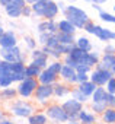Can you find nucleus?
<instances>
[{
  "label": "nucleus",
  "instance_id": "nucleus-1",
  "mask_svg": "<svg viewBox=\"0 0 115 124\" xmlns=\"http://www.w3.org/2000/svg\"><path fill=\"white\" fill-rule=\"evenodd\" d=\"M66 15H67V21L72 22L76 28H83L85 23L87 22L86 12H83L82 9L76 8V6H69L66 9Z\"/></svg>",
  "mask_w": 115,
  "mask_h": 124
},
{
  "label": "nucleus",
  "instance_id": "nucleus-2",
  "mask_svg": "<svg viewBox=\"0 0 115 124\" xmlns=\"http://www.w3.org/2000/svg\"><path fill=\"white\" fill-rule=\"evenodd\" d=\"M2 55L5 57L6 61L15 63V61H22V55H21V50L18 47H10V48H3L2 50Z\"/></svg>",
  "mask_w": 115,
  "mask_h": 124
},
{
  "label": "nucleus",
  "instance_id": "nucleus-3",
  "mask_svg": "<svg viewBox=\"0 0 115 124\" xmlns=\"http://www.w3.org/2000/svg\"><path fill=\"white\" fill-rule=\"evenodd\" d=\"M47 112H48V117H51V118H54V120H58V121H66V120H69V115H67V112L63 109V107H57V105L50 107Z\"/></svg>",
  "mask_w": 115,
  "mask_h": 124
},
{
  "label": "nucleus",
  "instance_id": "nucleus-4",
  "mask_svg": "<svg viewBox=\"0 0 115 124\" xmlns=\"http://www.w3.org/2000/svg\"><path fill=\"white\" fill-rule=\"evenodd\" d=\"M111 76H112V73L109 72V70H96L93 75H92V82L95 83V85H103V83H106L109 79H111Z\"/></svg>",
  "mask_w": 115,
  "mask_h": 124
},
{
  "label": "nucleus",
  "instance_id": "nucleus-5",
  "mask_svg": "<svg viewBox=\"0 0 115 124\" xmlns=\"http://www.w3.org/2000/svg\"><path fill=\"white\" fill-rule=\"evenodd\" d=\"M35 88H36V82H35L34 79L28 78V79H25V80L19 85V93H21L22 96H29Z\"/></svg>",
  "mask_w": 115,
  "mask_h": 124
},
{
  "label": "nucleus",
  "instance_id": "nucleus-6",
  "mask_svg": "<svg viewBox=\"0 0 115 124\" xmlns=\"http://www.w3.org/2000/svg\"><path fill=\"white\" fill-rule=\"evenodd\" d=\"M63 109L67 112V115H77L82 109V104L77 99H70L63 105Z\"/></svg>",
  "mask_w": 115,
  "mask_h": 124
},
{
  "label": "nucleus",
  "instance_id": "nucleus-7",
  "mask_svg": "<svg viewBox=\"0 0 115 124\" xmlns=\"http://www.w3.org/2000/svg\"><path fill=\"white\" fill-rule=\"evenodd\" d=\"M69 55L76 61L77 66H79V64H85V58H86V55H87V51L80 50L79 47H74V48L72 50V53H69Z\"/></svg>",
  "mask_w": 115,
  "mask_h": 124
},
{
  "label": "nucleus",
  "instance_id": "nucleus-8",
  "mask_svg": "<svg viewBox=\"0 0 115 124\" xmlns=\"http://www.w3.org/2000/svg\"><path fill=\"white\" fill-rule=\"evenodd\" d=\"M0 45L3 48H10V47H15L16 45V37L13 32H6L2 35L0 38Z\"/></svg>",
  "mask_w": 115,
  "mask_h": 124
},
{
  "label": "nucleus",
  "instance_id": "nucleus-9",
  "mask_svg": "<svg viewBox=\"0 0 115 124\" xmlns=\"http://www.w3.org/2000/svg\"><path fill=\"white\" fill-rule=\"evenodd\" d=\"M93 34L96 37H99L102 41H108V39H115V32H111L108 29H103L101 26H95L93 29Z\"/></svg>",
  "mask_w": 115,
  "mask_h": 124
},
{
  "label": "nucleus",
  "instance_id": "nucleus-10",
  "mask_svg": "<svg viewBox=\"0 0 115 124\" xmlns=\"http://www.w3.org/2000/svg\"><path fill=\"white\" fill-rule=\"evenodd\" d=\"M57 12H58V5H55L54 2H51V0H48V2L45 3V12H44V16L48 18V19H52Z\"/></svg>",
  "mask_w": 115,
  "mask_h": 124
},
{
  "label": "nucleus",
  "instance_id": "nucleus-11",
  "mask_svg": "<svg viewBox=\"0 0 115 124\" xmlns=\"http://www.w3.org/2000/svg\"><path fill=\"white\" fill-rule=\"evenodd\" d=\"M115 66V55L114 54H105L103 61L99 64V70H109Z\"/></svg>",
  "mask_w": 115,
  "mask_h": 124
},
{
  "label": "nucleus",
  "instance_id": "nucleus-12",
  "mask_svg": "<svg viewBox=\"0 0 115 124\" xmlns=\"http://www.w3.org/2000/svg\"><path fill=\"white\" fill-rule=\"evenodd\" d=\"M52 93V88L50 85H42V86H38L36 88V98L39 101H44L45 98H48L50 95Z\"/></svg>",
  "mask_w": 115,
  "mask_h": 124
},
{
  "label": "nucleus",
  "instance_id": "nucleus-13",
  "mask_svg": "<svg viewBox=\"0 0 115 124\" xmlns=\"http://www.w3.org/2000/svg\"><path fill=\"white\" fill-rule=\"evenodd\" d=\"M6 8V12H7V15L10 16V18H18L21 13H22V6H19V5H16V3H13V2H10L7 6H5Z\"/></svg>",
  "mask_w": 115,
  "mask_h": 124
},
{
  "label": "nucleus",
  "instance_id": "nucleus-14",
  "mask_svg": "<svg viewBox=\"0 0 115 124\" xmlns=\"http://www.w3.org/2000/svg\"><path fill=\"white\" fill-rule=\"evenodd\" d=\"M31 111H32V108L29 105H25V104H19L13 108V114H16L19 117H28L31 114Z\"/></svg>",
  "mask_w": 115,
  "mask_h": 124
},
{
  "label": "nucleus",
  "instance_id": "nucleus-15",
  "mask_svg": "<svg viewBox=\"0 0 115 124\" xmlns=\"http://www.w3.org/2000/svg\"><path fill=\"white\" fill-rule=\"evenodd\" d=\"M39 80L44 83V85H50L55 80V73L50 72V70H45L42 73H39Z\"/></svg>",
  "mask_w": 115,
  "mask_h": 124
},
{
  "label": "nucleus",
  "instance_id": "nucleus-16",
  "mask_svg": "<svg viewBox=\"0 0 115 124\" xmlns=\"http://www.w3.org/2000/svg\"><path fill=\"white\" fill-rule=\"evenodd\" d=\"M57 28L60 29V32H64V34H73L74 32V25L69 21H61L57 25Z\"/></svg>",
  "mask_w": 115,
  "mask_h": 124
},
{
  "label": "nucleus",
  "instance_id": "nucleus-17",
  "mask_svg": "<svg viewBox=\"0 0 115 124\" xmlns=\"http://www.w3.org/2000/svg\"><path fill=\"white\" fill-rule=\"evenodd\" d=\"M60 73L63 75V78H66V79H69V80H72V82H76V73H74V69H73V67H70V66H63Z\"/></svg>",
  "mask_w": 115,
  "mask_h": 124
},
{
  "label": "nucleus",
  "instance_id": "nucleus-18",
  "mask_svg": "<svg viewBox=\"0 0 115 124\" xmlns=\"http://www.w3.org/2000/svg\"><path fill=\"white\" fill-rule=\"evenodd\" d=\"M79 91L83 92V93L87 96V95H90V93L95 92V83H93V82H87V80H86V82H82L80 86H79Z\"/></svg>",
  "mask_w": 115,
  "mask_h": 124
},
{
  "label": "nucleus",
  "instance_id": "nucleus-19",
  "mask_svg": "<svg viewBox=\"0 0 115 124\" xmlns=\"http://www.w3.org/2000/svg\"><path fill=\"white\" fill-rule=\"evenodd\" d=\"M39 73H41V67L39 66H36V64H31L29 67H26L25 69V76H28V78H32V76H39Z\"/></svg>",
  "mask_w": 115,
  "mask_h": 124
},
{
  "label": "nucleus",
  "instance_id": "nucleus-20",
  "mask_svg": "<svg viewBox=\"0 0 115 124\" xmlns=\"http://www.w3.org/2000/svg\"><path fill=\"white\" fill-rule=\"evenodd\" d=\"M57 39H58L60 44H73V34H64V32H60L57 35Z\"/></svg>",
  "mask_w": 115,
  "mask_h": 124
},
{
  "label": "nucleus",
  "instance_id": "nucleus-21",
  "mask_svg": "<svg viewBox=\"0 0 115 124\" xmlns=\"http://www.w3.org/2000/svg\"><path fill=\"white\" fill-rule=\"evenodd\" d=\"M105 95H106V92H105L103 88H98V89H95V92H93V102H103Z\"/></svg>",
  "mask_w": 115,
  "mask_h": 124
},
{
  "label": "nucleus",
  "instance_id": "nucleus-22",
  "mask_svg": "<svg viewBox=\"0 0 115 124\" xmlns=\"http://www.w3.org/2000/svg\"><path fill=\"white\" fill-rule=\"evenodd\" d=\"M45 3L47 2H35L34 6H32V10L39 15V16H44V12H45Z\"/></svg>",
  "mask_w": 115,
  "mask_h": 124
},
{
  "label": "nucleus",
  "instance_id": "nucleus-23",
  "mask_svg": "<svg viewBox=\"0 0 115 124\" xmlns=\"http://www.w3.org/2000/svg\"><path fill=\"white\" fill-rule=\"evenodd\" d=\"M77 47L80 48V50H85V51H89L90 50V42H89V39L87 38H79L77 39Z\"/></svg>",
  "mask_w": 115,
  "mask_h": 124
},
{
  "label": "nucleus",
  "instance_id": "nucleus-24",
  "mask_svg": "<svg viewBox=\"0 0 115 124\" xmlns=\"http://www.w3.org/2000/svg\"><path fill=\"white\" fill-rule=\"evenodd\" d=\"M103 120L106 123H115V109H105V114H103Z\"/></svg>",
  "mask_w": 115,
  "mask_h": 124
},
{
  "label": "nucleus",
  "instance_id": "nucleus-25",
  "mask_svg": "<svg viewBox=\"0 0 115 124\" xmlns=\"http://www.w3.org/2000/svg\"><path fill=\"white\" fill-rule=\"evenodd\" d=\"M12 82L13 80H12V78L9 75H2V76H0V86H2V88H7Z\"/></svg>",
  "mask_w": 115,
  "mask_h": 124
},
{
  "label": "nucleus",
  "instance_id": "nucleus-26",
  "mask_svg": "<svg viewBox=\"0 0 115 124\" xmlns=\"http://www.w3.org/2000/svg\"><path fill=\"white\" fill-rule=\"evenodd\" d=\"M79 117H80V120H82L83 123H93V121H95V117H93V115L86 114V112L82 111V109H80V112H79Z\"/></svg>",
  "mask_w": 115,
  "mask_h": 124
},
{
  "label": "nucleus",
  "instance_id": "nucleus-27",
  "mask_svg": "<svg viewBox=\"0 0 115 124\" xmlns=\"http://www.w3.org/2000/svg\"><path fill=\"white\" fill-rule=\"evenodd\" d=\"M45 121H47L45 115H35L29 118V124H45Z\"/></svg>",
  "mask_w": 115,
  "mask_h": 124
},
{
  "label": "nucleus",
  "instance_id": "nucleus-28",
  "mask_svg": "<svg viewBox=\"0 0 115 124\" xmlns=\"http://www.w3.org/2000/svg\"><path fill=\"white\" fill-rule=\"evenodd\" d=\"M101 19L105 21V22H112V23H115V16H114V15H109V13H105V12H101Z\"/></svg>",
  "mask_w": 115,
  "mask_h": 124
},
{
  "label": "nucleus",
  "instance_id": "nucleus-29",
  "mask_svg": "<svg viewBox=\"0 0 115 124\" xmlns=\"http://www.w3.org/2000/svg\"><path fill=\"white\" fill-rule=\"evenodd\" d=\"M61 67H63V66H61L60 63H52V64H51V66L48 67V70L57 75V73H60V72H61Z\"/></svg>",
  "mask_w": 115,
  "mask_h": 124
},
{
  "label": "nucleus",
  "instance_id": "nucleus-30",
  "mask_svg": "<svg viewBox=\"0 0 115 124\" xmlns=\"http://www.w3.org/2000/svg\"><path fill=\"white\" fill-rule=\"evenodd\" d=\"M73 96H74V99H77L79 102H85V101H86V95H85L83 92H80V91H74V92H73Z\"/></svg>",
  "mask_w": 115,
  "mask_h": 124
},
{
  "label": "nucleus",
  "instance_id": "nucleus-31",
  "mask_svg": "<svg viewBox=\"0 0 115 124\" xmlns=\"http://www.w3.org/2000/svg\"><path fill=\"white\" fill-rule=\"evenodd\" d=\"M32 55H34V60H47V53H42V51H34Z\"/></svg>",
  "mask_w": 115,
  "mask_h": 124
},
{
  "label": "nucleus",
  "instance_id": "nucleus-32",
  "mask_svg": "<svg viewBox=\"0 0 115 124\" xmlns=\"http://www.w3.org/2000/svg\"><path fill=\"white\" fill-rule=\"evenodd\" d=\"M106 88H108V92L114 95V93H115V79L111 78V79L108 80V86H106Z\"/></svg>",
  "mask_w": 115,
  "mask_h": 124
},
{
  "label": "nucleus",
  "instance_id": "nucleus-33",
  "mask_svg": "<svg viewBox=\"0 0 115 124\" xmlns=\"http://www.w3.org/2000/svg\"><path fill=\"white\" fill-rule=\"evenodd\" d=\"M52 92H55L57 95H60V96H61V95L67 93V89H66L64 86H61V85H57V86H55V89H54Z\"/></svg>",
  "mask_w": 115,
  "mask_h": 124
},
{
  "label": "nucleus",
  "instance_id": "nucleus-34",
  "mask_svg": "<svg viewBox=\"0 0 115 124\" xmlns=\"http://www.w3.org/2000/svg\"><path fill=\"white\" fill-rule=\"evenodd\" d=\"M15 93H16V92H15L13 89H6V91L2 92V98H13Z\"/></svg>",
  "mask_w": 115,
  "mask_h": 124
},
{
  "label": "nucleus",
  "instance_id": "nucleus-35",
  "mask_svg": "<svg viewBox=\"0 0 115 124\" xmlns=\"http://www.w3.org/2000/svg\"><path fill=\"white\" fill-rule=\"evenodd\" d=\"M95 111H105V102H93Z\"/></svg>",
  "mask_w": 115,
  "mask_h": 124
},
{
  "label": "nucleus",
  "instance_id": "nucleus-36",
  "mask_svg": "<svg viewBox=\"0 0 115 124\" xmlns=\"http://www.w3.org/2000/svg\"><path fill=\"white\" fill-rule=\"evenodd\" d=\"M66 64H67V66H70V67H73V69H76V67H77V63H76V61H74L70 55H67V58H66Z\"/></svg>",
  "mask_w": 115,
  "mask_h": 124
},
{
  "label": "nucleus",
  "instance_id": "nucleus-37",
  "mask_svg": "<svg viewBox=\"0 0 115 124\" xmlns=\"http://www.w3.org/2000/svg\"><path fill=\"white\" fill-rule=\"evenodd\" d=\"M38 29H39V32H48V21H47V22H42V23H39Z\"/></svg>",
  "mask_w": 115,
  "mask_h": 124
},
{
  "label": "nucleus",
  "instance_id": "nucleus-38",
  "mask_svg": "<svg viewBox=\"0 0 115 124\" xmlns=\"http://www.w3.org/2000/svg\"><path fill=\"white\" fill-rule=\"evenodd\" d=\"M48 38H50V34H48V32H47V34H45V32H41V37H39V42H41V44H45V42L48 41Z\"/></svg>",
  "mask_w": 115,
  "mask_h": 124
},
{
  "label": "nucleus",
  "instance_id": "nucleus-39",
  "mask_svg": "<svg viewBox=\"0 0 115 124\" xmlns=\"http://www.w3.org/2000/svg\"><path fill=\"white\" fill-rule=\"evenodd\" d=\"M76 80H79L80 83H82V82H86V80H87L86 73H79V75H76Z\"/></svg>",
  "mask_w": 115,
  "mask_h": 124
},
{
  "label": "nucleus",
  "instance_id": "nucleus-40",
  "mask_svg": "<svg viewBox=\"0 0 115 124\" xmlns=\"http://www.w3.org/2000/svg\"><path fill=\"white\" fill-rule=\"evenodd\" d=\"M76 69H77V72H79V73H86V72L89 70V66H86V64H85V66H83V64H79Z\"/></svg>",
  "mask_w": 115,
  "mask_h": 124
},
{
  "label": "nucleus",
  "instance_id": "nucleus-41",
  "mask_svg": "<svg viewBox=\"0 0 115 124\" xmlns=\"http://www.w3.org/2000/svg\"><path fill=\"white\" fill-rule=\"evenodd\" d=\"M45 63H47V60H34V64H36L39 67H44Z\"/></svg>",
  "mask_w": 115,
  "mask_h": 124
},
{
  "label": "nucleus",
  "instance_id": "nucleus-42",
  "mask_svg": "<svg viewBox=\"0 0 115 124\" xmlns=\"http://www.w3.org/2000/svg\"><path fill=\"white\" fill-rule=\"evenodd\" d=\"M25 41H26V44H28V45H29L31 48H34V47H35V42H34V39H32V38L26 37V38H25Z\"/></svg>",
  "mask_w": 115,
  "mask_h": 124
},
{
  "label": "nucleus",
  "instance_id": "nucleus-43",
  "mask_svg": "<svg viewBox=\"0 0 115 124\" xmlns=\"http://www.w3.org/2000/svg\"><path fill=\"white\" fill-rule=\"evenodd\" d=\"M114 51H115V47H112V45H108V47H106V53H108V54H111V53H114Z\"/></svg>",
  "mask_w": 115,
  "mask_h": 124
},
{
  "label": "nucleus",
  "instance_id": "nucleus-44",
  "mask_svg": "<svg viewBox=\"0 0 115 124\" xmlns=\"http://www.w3.org/2000/svg\"><path fill=\"white\" fill-rule=\"evenodd\" d=\"M13 3H16V5H19V6H23L25 5V0H12Z\"/></svg>",
  "mask_w": 115,
  "mask_h": 124
},
{
  "label": "nucleus",
  "instance_id": "nucleus-45",
  "mask_svg": "<svg viewBox=\"0 0 115 124\" xmlns=\"http://www.w3.org/2000/svg\"><path fill=\"white\" fill-rule=\"evenodd\" d=\"M22 13L26 15V16H29V15H31V10H29L28 8H25V9H22Z\"/></svg>",
  "mask_w": 115,
  "mask_h": 124
},
{
  "label": "nucleus",
  "instance_id": "nucleus-46",
  "mask_svg": "<svg viewBox=\"0 0 115 124\" xmlns=\"http://www.w3.org/2000/svg\"><path fill=\"white\" fill-rule=\"evenodd\" d=\"M10 2H12V0H0V5H3V6H7Z\"/></svg>",
  "mask_w": 115,
  "mask_h": 124
},
{
  "label": "nucleus",
  "instance_id": "nucleus-47",
  "mask_svg": "<svg viewBox=\"0 0 115 124\" xmlns=\"http://www.w3.org/2000/svg\"><path fill=\"white\" fill-rule=\"evenodd\" d=\"M87 2H93V3H103L106 0H87Z\"/></svg>",
  "mask_w": 115,
  "mask_h": 124
},
{
  "label": "nucleus",
  "instance_id": "nucleus-48",
  "mask_svg": "<svg viewBox=\"0 0 115 124\" xmlns=\"http://www.w3.org/2000/svg\"><path fill=\"white\" fill-rule=\"evenodd\" d=\"M3 34H5V32H3V28L0 26V38H2V35H3Z\"/></svg>",
  "mask_w": 115,
  "mask_h": 124
},
{
  "label": "nucleus",
  "instance_id": "nucleus-49",
  "mask_svg": "<svg viewBox=\"0 0 115 124\" xmlns=\"http://www.w3.org/2000/svg\"><path fill=\"white\" fill-rule=\"evenodd\" d=\"M25 2H28V3H35L36 0H25Z\"/></svg>",
  "mask_w": 115,
  "mask_h": 124
},
{
  "label": "nucleus",
  "instance_id": "nucleus-50",
  "mask_svg": "<svg viewBox=\"0 0 115 124\" xmlns=\"http://www.w3.org/2000/svg\"><path fill=\"white\" fill-rule=\"evenodd\" d=\"M0 124H13V123H9V121H3V123H0Z\"/></svg>",
  "mask_w": 115,
  "mask_h": 124
},
{
  "label": "nucleus",
  "instance_id": "nucleus-51",
  "mask_svg": "<svg viewBox=\"0 0 115 124\" xmlns=\"http://www.w3.org/2000/svg\"><path fill=\"white\" fill-rule=\"evenodd\" d=\"M36 2H48V0H36Z\"/></svg>",
  "mask_w": 115,
  "mask_h": 124
},
{
  "label": "nucleus",
  "instance_id": "nucleus-52",
  "mask_svg": "<svg viewBox=\"0 0 115 124\" xmlns=\"http://www.w3.org/2000/svg\"><path fill=\"white\" fill-rule=\"evenodd\" d=\"M112 73H115V66H114V67H112Z\"/></svg>",
  "mask_w": 115,
  "mask_h": 124
},
{
  "label": "nucleus",
  "instance_id": "nucleus-53",
  "mask_svg": "<svg viewBox=\"0 0 115 124\" xmlns=\"http://www.w3.org/2000/svg\"><path fill=\"white\" fill-rule=\"evenodd\" d=\"M70 124H77V123H70Z\"/></svg>",
  "mask_w": 115,
  "mask_h": 124
},
{
  "label": "nucleus",
  "instance_id": "nucleus-54",
  "mask_svg": "<svg viewBox=\"0 0 115 124\" xmlns=\"http://www.w3.org/2000/svg\"><path fill=\"white\" fill-rule=\"evenodd\" d=\"M0 117H2V112H0Z\"/></svg>",
  "mask_w": 115,
  "mask_h": 124
},
{
  "label": "nucleus",
  "instance_id": "nucleus-55",
  "mask_svg": "<svg viewBox=\"0 0 115 124\" xmlns=\"http://www.w3.org/2000/svg\"><path fill=\"white\" fill-rule=\"evenodd\" d=\"M114 10H115V6H114Z\"/></svg>",
  "mask_w": 115,
  "mask_h": 124
}]
</instances>
